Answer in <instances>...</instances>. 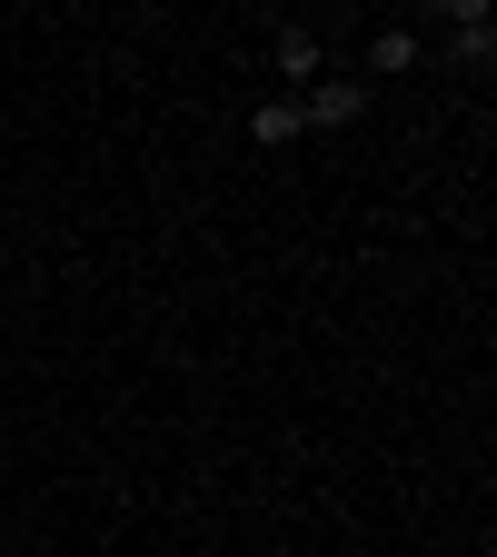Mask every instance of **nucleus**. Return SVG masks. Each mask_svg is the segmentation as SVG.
<instances>
[{"label":"nucleus","instance_id":"1","mask_svg":"<svg viewBox=\"0 0 497 557\" xmlns=\"http://www.w3.org/2000/svg\"><path fill=\"white\" fill-rule=\"evenodd\" d=\"M299 120H319V129H348V120H359V81H319V90L299 100Z\"/></svg>","mask_w":497,"mask_h":557},{"label":"nucleus","instance_id":"2","mask_svg":"<svg viewBox=\"0 0 497 557\" xmlns=\"http://www.w3.org/2000/svg\"><path fill=\"white\" fill-rule=\"evenodd\" d=\"M299 129H309V120H299V100H259V110H249V139H259V150H289Z\"/></svg>","mask_w":497,"mask_h":557},{"label":"nucleus","instance_id":"3","mask_svg":"<svg viewBox=\"0 0 497 557\" xmlns=\"http://www.w3.org/2000/svg\"><path fill=\"white\" fill-rule=\"evenodd\" d=\"M269 60H278V81H319V40H309V30H278Z\"/></svg>","mask_w":497,"mask_h":557},{"label":"nucleus","instance_id":"4","mask_svg":"<svg viewBox=\"0 0 497 557\" xmlns=\"http://www.w3.org/2000/svg\"><path fill=\"white\" fill-rule=\"evenodd\" d=\"M369 60L388 70V81H398V70H418V30H378V40H369Z\"/></svg>","mask_w":497,"mask_h":557}]
</instances>
